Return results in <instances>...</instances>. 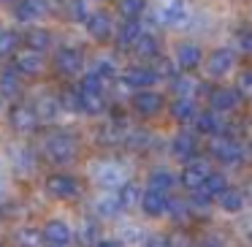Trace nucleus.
<instances>
[{
  "instance_id": "obj_1",
  "label": "nucleus",
  "mask_w": 252,
  "mask_h": 247,
  "mask_svg": "<svg viewBox=\"0 0 252 247\" xmlns=\"http://www.w3.org/2000/svg\"><path fill=\"white\" fill-rule=\"evenodd\" d=\"M44 152L52 163L65 166L76 158V139L71 133H49L44 141Z\"/></svg>"
},
{
  "instance_id": "obj_2",
  "label": "nucleus",
  "mask_w": 252,
  "mask_h": 247,
  "mask_svg": "<svg viewBox=\"0 0 252 247\" xmlns=\"http://www.w3.org/2000/svg\"><path fill=\"white\" fill-rule=\"evenodd\" d=\"M209 152H212L220 163H239L241 155H244V149H241V144L236 141V139H230V136L222 133V136H212Z\"/></svg>"
},
{
  "instance_id": "obj_3",
  "label": "nucleus",
  "mask_w": 252,
  "mask_h": 247,
  "mask_svg": "<svg viewBox=\"0 0 252 247\" xmlns=\"http://www.w3.org/2000/svg\"><path fill=\"white\" fill-rule=\"evenodd\" d=\"M212 174V166H209V160L203 158H190L185 163V171H182V185L187 187V190H198V187L206 182V176Z\"/></svg>"
},
{
  "instance_id": "obj_4",
  "label": "nucleus",
  "mask_w": 252,
  "mask_h": 247,
  "mask_svg": "<svg viewBox=\"0 0 252 247\" xmlns=\"http://www.w3.org/2000/svg\"><path fill=\"white\" fill-rule=\"evenodd\" d=\"M46 193L55 196V198H76L79 196V182L73 174L60 171V174L46 176Z\"/></svg>"
},
{
  "instance_id": "obj_5",
  "label": "nucleus",
  "mask_w": 252,
  "mask_h": 247,
  "mask_svg": "<svg viewBox=\"0 0 252 247\" xmlns=\"http://www.w3.org/2000/svg\"><path fill=\"white\" fill-rule=\"evenodd\" d=\"M95 182H98L103 190H114V187L125 185V169L114 160H106V163L95 166Z\"/></svg>"
},
{
  "instance_id": "obj_6",
  "label": "nucleus",
  "mask_w": 252,
  "mask_h": 247,
  "mask_svg": "<svg viewBox=\"0 0 252 247\" xmlns=\"http://www.w3.org/2000/svg\"><path fill=\"white\" fill-rule=\"evenodd\" d=\"M55 68H57V73H63V76H73V73H82V68H84V57H82V52L73 49V46H63V49L55 55Z\"/></svg>"
},
{
  "instance_id": "obj_7",
  "label": "nucleus",
  "mask_w": 252,
  "mask_h": 247,
  "mask_svg": "<svg viewBox=\"0 0 252 247\" xmlns=\"http://www.w3.org/2000/svg\"><path fill=\"white\" fill-rule=\"evenodd\" d=\"M168 201L171 196L163 190H155V187H149L147 193H141V209L147 217H163L165 212H168Z\"/></svg>"
},
{
  "instance_id": "obj_8",
  "label": "nucleus",
  "mask_w": 252,
  "mask_h": 247,
  "mask_svg": "<svg viewBox=\"0 0 252 247\" xmlns=\"http://www.w3.org/2000/svg\"><path fill=\"white\" fill-rule=\"evenodd\" d=\"M14 68H17L19 76H38V73L44 71V55H41V52H33V49L17 52Z\"/></svg>"
},
{
  "instance_id": "obj_9",
  "label": "nucleus",
  "mask_w": 252,
  "mask_h": 247,
  "mask_svg": "<svg viewBox=\"0 0 252 247\" xmlns=\"http://www.w3.org/2000/svg\"><path fill=\"white\" fill-rule=\"evenodd\" d=\"M133 109L144 117H155L163 109V95L155 93V90H138V93L133 95Z\"/></svg>"
},
{
  "instance_id": "obj_10",
  "label": "nucleus",
  "mask_w": 252,
  "mask_h": 247,
  "mask_svg": "<svg viewBox=\"0 0 252 247\" xmlns=\"http://www.w3.org/2000/svg\"><path fill=\"white\" fill-rule=\"evenodd\" d=\"M187 17L185 0H160L158 3V19L163 25H179Z\"/></svg>"
},
{
  "instance_id": "obj_11",
  "label": "nucleus",
  "mask_w": 252,
  "mask_h": 247,
  "mask_svg": "<svg viewBox=\"0 0 252 247\" xmlns=\"http://www.w3.org/2000/svg\"><path fill=\"white\" fill-rule=\"evenodd\" d=\"M233 66H236L233 52L230 49H217V52H212L209 60H206V73L209 76H225V73L233 71Z\"/></svg>"
},
{
  "instance_id": "obj_12",
  "label": "nucleus",
  "mask_w": 252,
  "mask_h": 247,
  "mask_svg": "<svg viewBox=\"0 0 252 247\" xmlns=\"http://www.w3.org/2000/svg\"><path fill=\"white\" fill-rule=\"evenodd\" d=\"M122 82L127 84V90H149L155 82H158V76H155V71H152V68L133 66V68H127V71H125Z\"/></svg>"
},
{
  "instance_id": "obj_13",
  "label": "nucleus",
  "mask_w": 252,
  "mask_h": 247,
  "mask_svg": "<svg viewBox=\"0 0 252 247\" xmlns=\"http://www.w3.org/2000/svg\"><path fill=\"white\" fill-rule=\"evenodd\" d=\"M8 120H11V128L17 133H33L35 125H38V117H35L33 106H14Z\"/></svg>"
},
{
  "instance_id": "obj_14",
  "label": "nucleus",
  "mask_w": 252,
  "mask_h": 247,
  "mask_svg": "<svg viewBox=\"0 0 252 247\" xmlns=\"http://www.w3.org/2000/svg\"><path fill=\"white\" fill-rule=\"evenodd\" d=\"M41 234H44V239L49 242V245H57V247H68V242L73 239V231L68 228L63 220H49V223L41 228Z\"/></svg>"
},
{
  "instance_id": "obj_15",
  "label": "nucleus",
  "mask_w": 252,
  "mask_h": 247,
  "mask_svg": "<svg viewBox=\"0 0 252 247\" xmlns=\"http://www.w3.org/2000/svg\"><path fill=\"white\" fill-rule=\"evenodd\" d=\"M192 122H195L198 133H206V136H222L225 133V120L220 117V111H201Z\"/></svg>"
},
{
  "instance_id": "obj_16",
  "label": "nucleus",
  "mask_w": 252,
  "mask_h": 247,
  "mask_svg": "<svg viewBox=\"0 0 252 247\" xmlns=\"http://www.w3.org/2000/svg\"><path fill=\"white\" fill-rule=\"evenodd\" d=\"M87 33L93 35L95 41H109L114 35V25H111L109 14H90L87 17Z\"/></svg>"
},
{
  "instance_id": "obj_17",
  "label": "nucleus",
  "mask_w": 252,
  "mask_h": 247,
  "mask_svg": "<svg viewBox=\"0 0 252 247\" xmlns=\"http://www.w3.org/2000/svg\"><path fill=\"white\" fill-rule=\"evenodd\" d=\"M176 63H179L185 71L198 68L201 66V46L198 44H179L176 46Z\"/></svg>"
},
{
  "instance_id": "obj_18",
  "label": "nucleus",
  "mask_w": 252,
  "mask_h": 247,
  "mask_svg": "<svg viewBox=\"0 0 252 247\" xmlns=\"http://www.w3.org/2000/svg\"><path fill=\"white\" fill-rule=\"evenodd\" d=\"M19 90H22V76L17 73V68L0 71V95L3 98H17Z\"/></svg>"
},
{
  "instance_id": "obj_19",
  "label": "nucleus",
  "mask_w": 252,
  "mask_h": 247,
  "mask_svg": "<svg viewBox=\"0 0 252 247\" xmlns=\"http://www.w3.org/2000/svg\"><path fill=\"white\" fill-rule=\"evenodd\" d=\"M44 11H46L44 0H19L17 8H14V14H17L19 22H33V19H38Z\"/></svg>"
},
{
  "instance_id": "obj_20",
  "label": "nucleus",
  "mask_w": 252,
  "mask_h": 247,
  "mask_svg": "<svg viewBox=\"0 0 252 247\" xmlns=\"http://www.w3.org/2000/svg\"><path fill=\"white\" fill-rule=\"evenodd\" d=\"M171 152H174V158L179 160H190L195 158V136H190V133H179V136H174V141H171Z\"/></svg>"
},
{
  "instance_id": "obj_21",
  "label": "nucleus",
  "mask_w": 252,
  "mask_h": 247,
  "mask_svg": "<svg viewBox=\"0 0 252 247\" xmlns=\"http://www.w3.org/2000/svg\"><path fill=\"white\" fill-rule=\"evenodd\" d=\"M138 35H141V25H138V19H125L122 28L114 30V38H117V44H120L122 49H127V46L136 44Z\"/></svg>"
},
{
  "instance_id": "obj_22",
  "label": "nucleus",
  "mask_w": 252,
  "mask_h": 247,
  "mask_svg": "<svg viewBox=\"0 0 252 247\" xmlns=\"http://www.w3.org/2000/svg\"><path fill=\"white\" fill-rule=\"evenodd\" d=\"M60 101L57 98H52V95H41L38 98V104H35V117H38V122L44 120V122H55L57 117H60Z\"/></svg>"
},
{
  "instance_id": "obj_23",
  "label": "nucleus",
  "mask_w": 252,
  "mask_h": 247,
  "mask_svg": "<svg viewBox=\"0 0 252 247\" xmlns=\"http://www.w3.org/2000/svg\"><path fill=\"white\" fill-rule=\"evenodd\" d=\"M209 101H212V111H220V114H222V111H230L239 104V93H236V90H228V87H220L212 93Z\"/></svg>"
},
{
  "instance_id": "obj_24",
  "label": "nucleus",
  "mask_w": 252,
  "mask_h": 247,
  "mask_svg": "<svg viewBox=\"0 0 252 247\" xmlns=\"http://www.w3.org/2000/svg\"><path fill=\"white\" fill-rule=\"evenodd\" d=\"M79 93V111H87V114H100L106 109L103 93H84V90H76Z\"/></svg>"
},
{
  "instance_id": "obj_25",
  "label": "nucleus",
  "mask_w": 252,
  "mask_h": 247,
  "mask_svg": "<svg viewBox=\"0 0 252 247\" xmlns=\"http://www.w3.org/2000/svg\"><path fill=\"white\" fill-rule=\"evenodd\" d=\"M95 209H98L100 217H117L120 212H125V209H122V204H120V196H114L111 190H106L103 196L98 198Z\"/></svg>"
},
{
  "instance_id": "obj_26",
  "label": "nucleus",
  "mask_w": 252,
  "mask_h": 247,
  "mask_svg": "<svg viewBox=\"0 0 252 247\" xmlns=\"http://www.w3.org/2000/svg\"><path fill=\"white\" fill-rule=\"evenodd\" d=\"M133 52H136L138 57H147V60H152V57L160 55V44H158V38H155V35L141 33V35H138V41L133 44Z\"/></svg>"
},
{
  "instance_id": "obj_27",
  "label": "nucleus",
  "mask_w": 252,
  "mask_h": 247,
  "mask_svg": "<svg viewBox=\"0 0 252 247\" xmlns=\"http://www.w3.org/2000/svg\"><path fill=\"white\" fill-rule=\"evenodd\" d=\"M195 104H192L190 98H176L174 104H171V117L179 122H192L195 120Z\"/></svg>"
},
{
  "instance_id": "obj_28",
  "label": "nucleus",
  "mask_w": 252,
  "mask_h": 247,
  "mask_svg": "<svg viewBox=\"0 0 252 247\" xmlns=\"http://www.w3.org/2000/svg\"><path fill=\"white\" fill-rule=\"evenodd\" d=\"M214 201H217L220 207L225 209V212H241V207H244V198H241V193L233 190V187H225V190L220 193Z\"/></svg>"
},
{
  "instance_id": "obj_29",
  "label": "nucleus",
  "mask_w": 252,
  "mask_h": 247,
  "mask_svg": "<svg viewBox=\"0 0 252 247\" xmlns=\"http://www.w3.org/2000/svg\"><path fill=\"white\" fill-rule=\"evenodd\" d=\"M149 187H155V190H163V193H171L176 187V176L171 174V171L165 169H158L149 174Z\"/></svg>"
},
{
  "instance_id": "obj_30",
  "label": "nucleus",
  "mask_w": 252,
  "mask_h": 247,
  "mask_svg": "<svg viewBox=\"0 0 252 247\" xmlns=\"http://www.w3.org/2000/svg\"><path fill=\"white\" fill-rule=\"evenodd\" d=\"M25 44H28V49H33V52H44L46 46L52 44V38H49V33H46L44 28H30L28 33H25Z\"/></svg>"
},
{
  "instance_id": "obj_31",
  "label": "nucleus",
  "mask_w": 252,
  "mask_h": 247,
  "mask_svg": "<svg viewBox=\"0 0 252 247\" xmlns=\"http://www.w3.org/2000/svg\"><path fill=\"white\" fill-rule=\"evenodd\" d=\"M228 187V179H225V174H217V171H212V174L206 176V182H203L198 190H203L206 196H212V198H217L220 193Z\"/></svg>"
},
{
  "instance_id": "obj_32",
  "label": "nucleus",
  "mask_w": 252,
  "mask_h": 247,
  "mask_svg": "<svg viewBox=\"0 0 252 247\" xmlns=\"http://www.w3.org/2000/svg\"><path fill=\"white\" fill-rule=\"evenodd\" d=\"M120 204H122V209L138 207V204H141V187L133 185V182H125L122 190H120Z\"/></svg>"
},
{
  "instance_id": "obj_33",
  "label": "nucleus",
  "mask_w": 252,
  "mask_h": 247,
  "mask_svg": "<svg viewBox=\"0 0 252 247\" xmlns=\"http://www.w3.org/2000/svg\"><path fill=\"white\" fill-rule=\"evenodd\" d=\"M147 8V0H120V14L125 19H138Z\"/></svg>"
},
{
  "instance_id": "obj_34",
  "label": "nucleus",
  "mask_w": 252,
  "mask_h": 247,
  "mask_svg": "<svg viewBox=\"0 0 252 247\" xmlns=\"http://www.w3.org/2000/svg\"><path fill=\"white\" fill-rule=\"evenodd\" d=\"M171 84H174V93L179 95V98H190L198 90V84L192 76H176V79H171Z\"/></svg>"
},
{
  "instance_id": "obj_35",
  "label": "nucleus",
  "mask_w": 252,
  "mask_h": 247,
  "mask_svg": "<svg viewBox=\"0 0 252 247\" xmlns=\"http://www.w3.org/2000/svg\"><path fill=\"white\" fill-rule=\"evenodd\" d=\"M152 71H155V76H158V79H176V76H179V73H176L174 60H165V57H158V63L152 66Z\"/></svg>"
},
{
  "instance_id": "obj_36",
  "label": "nucleus",
  "mask_w": 252,
  "mask_h": 247,
  "mask_svg": "<svg viewBox=\"0 0 252 247\" xmlns=\"http://www.w3.org/2000/svg\"><path fill=\"white\" fill-rule=\"evenodd\" d=\"M41 242H44V234H41L38 228H22V231H19V245H25V247H41Z\"/></svg>"
},
{
  "instance_id": "obj_37",
  "label": "nucleus",
  "mask_w": 252,
  "mask_h": 247,
  "mask_svg": "<svg viewBox=\"0 0 252 247\" xmlns=\"http://www.w3.org/2000/svg\"><path fill=\"white\" fill-rule=\"evenodd\" d=\"M17 35L11 33V30H0V57L11 55V52H17Z\"/></svg>"
},
{
  "instance_id": "obj_38",
  "label": "nucleus",
  "mask_w": 252,
  "mask_h": 247,
  "mask_svg": "<svg viewBox=\"0 0 252 247\" xmlns=\"http://www.w3.org/2000/svg\"><path fill=\"white\" fill-rule=\"evenodd\" d=\"M168 212H171V217L174 220H187L190 217V204H185V201H179V198H171L168 201Z\"/></svg>"
},
{
  "instance_id": "obj_39",
  "label": "nucleus",
  "mask_w": 252,
  "mask_h": 247,
  "mask_svg": "<svg viewBox=\"0 0 252 247\" xmlns=\"http://www.w3.org/2000/svg\"><path fill=\"white\" fill-rule=\"evenodd\" d=\"M95 73H98L100 79H114L117 76V66H114V60H100L98 63V68H95Z\"/></svg>"
},
{
  "instance_id": "obj_40",
  "label": "nucleus",
  "mask_w": 252,
  "mask_h": 247,
  "mask_svg": "<svg viewBox=\"0 0 252 247\" xmlns=\"http://www.w3.org/2000/svg\"><path fill=\"white\" fill-rule=\"evenodd\" d=\"M87 14H90V3H87V0H73L71 17H73V19H82V22H87Z\"/></svg>"
},
{
  "instance_id": "obj_41",
  "label": "nucleus",
  "mask_w": 252,
  "mask_h": 247,
  "mask_svg": "<svg viewBox=\"0 0 252 247\" xmlns=\"http://www.w3.org/2000/svg\"><path fill=\"white\" fill-rule=\"evenodd\" d=\"M95 236H98V225H95V223H84L82 225V242H84V245H87V242H95Z\"/></svg>"
},
{
  "instance_id": "obj_42",
  "label": "nucleus",
  "mask_w": 252,
  "mask_h": 247,
  "mask_svg": "<svg viewBox=\"0 0 252 247\" xmlns=\"http://www.w3.org/2000/svg\"><path fill=\"white\" fill-rule=\"evenodd\" d=\"M144 247H171V242L165 239V236H147Z\"/></svg>"
},
{
  "instance_id": "obj_43",
  "label": "nucleus",
  "mask_w": 252,
  "mask_h": 247,
  "mask_svg": "<svg viewBox=\"0 0 252 247\" xmlns=\"http://www.w3.org/2000/svg\"><path fill=\"white\" fill-rule=\"evenodd\" d=\"M192 247H220V242L214 239V236H206V239H201L198 245H192Z\"/></svg>"
},
{
  "instance_id": "obj_44",
  "label": "nucleus",
  "mask_w": 252,
  "mask_h": 247,
  "mask_svg": "<svg viewBox=\"0 0 252 247\" xmlns=\"http://www.w3.org/2000/svg\"><path fill=\"white\" fill-rule=\"evenodd\" d=\"M95 247H122V242H117V239H100Z\"/></svg>"
},
{
  "instance_id": "obj_45",
  "label": "nucleus",
  "mask_w": 252,
  "mask_h": 247,
  "mask_svg": "<svg viewBox=\"0 0 252 247\" xmlns=\"http://www.w3.org/2000/svg\"><path fill=\"white\" fill-rule=\"evenodd\" d=\"M241 44H244V49H247V52H252V33H247Z\"/></svg>"
},
{
  "instance_id": "obj_46",
  "label": "nucleus",
  "mask_w": 252,
  "mask_h": 247,
  "mask_svg": "<svg viewBox=\"0 0 252 247\" xmlns=\"http://www.w3.org/2000/svg\"><path fill=\"white\" fill-rule=\"evenodd\" d=\"M46 247H57V245H46Z\"/></svg>"
},
{
  "instance_id": "obj_47",
  "label": "nucleus",
  "mask_w": 252,
  "mask_h": 247,
  "mask_svg": "<svg viewBox=\"0 0 252 247\" xmlns=\"http://www.w3.org/2000/svg\"><path fill=\"white\" fill-rule=\"evenodd\" d=\"M0 30H3V28H0Z\"/></svg>"
}]
</instances>
